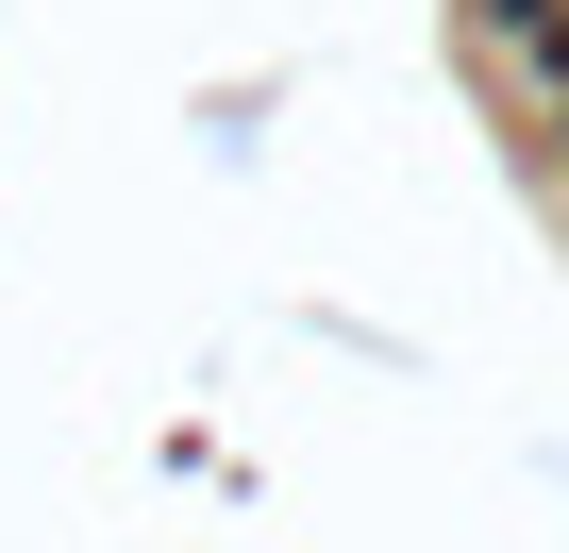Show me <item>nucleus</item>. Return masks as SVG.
<instances>
[{
    "instance_id": "obj_1",
    "label": "nucleus",
    "mask_w": 569,
    "mask_h": 553,
    "mask_svg": "<svg viewBox=\"0 0 569 553\" xmlns=\"http://www.w3.org/2000/svg\"><path fill=\"white\" fill-rule=\"evenodd\" d=\"M486 51L536 68V101H569V0H486Z\"/></svg>"
}]
</instances>
